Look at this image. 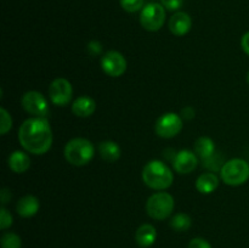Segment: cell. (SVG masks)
I'll return each instance as SVG.
<instances>
[{"label":"cell","mask_w":249,"mask_h":248,"mask_svg":"<svg viewBox=\"0 0 249 248\" xmlns=\"http://www.w3.org/2000/svg\"><path fill=\"white\" fill-rule=\"evenodd\" d=\"M53 130L48 119L32 117L26 119L18 129V140L22 147L33 155H44L53 145Z\"/></svg>","instance_id":"obj_1"},{"label":"cell","mask_w":249,"mask_h":248,"mask_svg":"<svg viewBox=\"0 0 249 248\" xmlns=\"http://www.w3.org/2000/svg\"><path fill=\"white\" fill-rule=\"evenodd\" d=\"M142 181L146 186L157 191H164L172 186L174 174L162 160H150L142 169Z\"/></svg>","instance_id":"obj_2"},{"label":"cell","mask_w":249,"mask_h":248,"mask_svg":"<svg viewBox=\"0 0 249 248\" xmlns=\"http://www.w3.org/2000/svg\"><path fill=\"white\" fill-rule=\"evenodd\" d=\"M95 147L92 142L84 138H74L66 143L63 156L70 164L83 167L94 158Z\"/></svg>","instance_id":"obj_3"},{"label":"cell","mask_w":249,"mask_h":248,"mask_svg":"<svg viewBox=\"0 0 249 248\" xmlns=\"http://www.w3.org/2000/svg\"><path fill=\"white\" fill-rule=\"evenodd\" d=\"M220 179L229 186H240L249 179V164L247 160L233 158L224 163L220 169Z\"/></svg>","instance_id":"obj_4"},{"label":"cell","mask_w":249,"mask_h":248,"mask_svg":"<svg viewBox=\"0 0 249 248\" xmlns=\"http://www.w3.org/2000/svg\"><path fill=\"white\" fill-rule=\"evenodd\" d=\"M175 202L170 194L160 191L153 194L146 202V212L155 220H164L174 211Z\"/></svg>","instance_id":"obj_5"},{"label":"cell","mask_w":249,"mask_h":248,"mask_svg":"<svg viewBox=\"0 0 249 248\" xmlns=\"http://www.w3.org/2000/svg\"><path fill=\"white\" fill-rule=\"evenodd\" d=\"M165 22V7L158 2H150L141 10L140 23L146 31L157 32Z\"/></svg>","instance_id":"obj_6"},{"label":"cell","mask_w":249,"mask_h":248,"mask_svg":"<svg viewBox=\"0 0 249 248\" xmlns=\"http://www.w3.org/2000/svg\"><path fill=\"white\" fill-rule=\"evenodd\" d=\"M182 126H184L182 117L174 112H167L156 121L155 130L160 138L172 139L182 130Z\"/></svg>","instance_id":"obj_7"},{"label":"cell","mask_w":249,"mask_h":248,"mask_svg":"<svg viewBox=\"0 0 249 248\" xmlns=\"http://www.w3.org/2000/svg\"><path fill=\"white\" fill-rule=\"evenodd\" d=\"M21 104L24 111L33 117L46 118L49 111H50L48 100L45 99V96L41 92L34 91V90L24 92L21 99Z\"/></svg>","instance_id":"obj_8"},{"label":"cell","mask_w":249,"mask_h":248,"mask_svg":"<svg viewBox=\"0 0 249 248\" xmlns=\"http://www.w3.org/2000/svg\"><path fill=\"white\" fill-rule=\"evenodd\" d=\"M49 97L56 106L63 107L70 104L73 96V88L66 78H56L49 85Z\"/></svg>","instance_id":"obj_9"},{"label":"cell","mask_w":249,"mask_h":248,"mask_svg":"<svg viewBox=\"0 0 249 248\" xmlns=\"http://www.w3.org/2000/svg\"><path fill=\"white\" fill-rule=\"evenodd\" d=\"M101 67L107 75L112 78H118L125 73L128 63L125 57L119 51H107L101 58Z\"/></svg>","instance_id":"obj_10"},{"label":"cell","mask_w":249,"mask_h":248,"mask_svg":"<svg viewBox=\"0 0 249 248\" xmlns=\"http://www.w3.org/2000/svg\"><path fill=\"white\" fill-rule=\"evenodd\" d=\"M197 165H198V156L195 153V151L181 150L174 155L173 158V167L179 174H190L196 169Z\"/></svg>","instance_id":"obj_11"},{"label":"cell","mask_w":249,"mask_h":248,"mask_svg":"<svg viewBox=\"0 0 249 248\" xmlns=\"http://www.w3.org/2000/svg\"><path fill=\"white\" fill-rule=\"evenodd\" d=\"M192 28V19L189 14L184 11H178L170 17L169 29L174 35L182 36L189 33Z\"/></svg>","instance_id":"obj_12"},{"label":"cell","mask_w":249,"mask_h":248,"mask_svg":"<svg viewBox=\"0 0 249 248\" xmlns=\"http://www.w3.org/2000/svg\"><path fill=\"white\" fill-rule=\"evenodd\" d=\"M40 208L39 199L33 195H26L21 197L16 204V212L22 218H32L38 213Z\"/></svg>","instance_id":"obj_13"},{"label":"cell","mask_w":249,"mask_h":248,"mask_svg":"<svg viewBox=\"0 0 249 248\" xmlns=\"http://www.w3.org/2000/svg\"><path fill=\"white\" fill-rule=\"evenodd\" d=\"M96 111V102L90 96H79L72 105V112L80 118H88Z\"/></svg>","instance_id":"obj_14"},{"label":"cell","mask_w":249,"mask_h":248,"mask_svg":"<svg viewBox=\"0 0 249 248\" xmlns=\"http://www.w3.org/2000/svg\"><path fill=\"white\" fill-rule=\"evenodd\" d=\"M7 164H9V168L12 172L17 173V174H22V173L27 172L31 167V158L26 152L17 150L14 151L9 156Z\"/></svg>","instance_id":"obj_15"},{"label":"cell","mask_w":249,"mask_h":248,"mask_svg":"<svg viewBox=\"0 0 249 248\" xmlns=\"http://www.w3.org/2000/svg\"><path fill=\"white\" fill-rule=\"evenodd\" d=\"M156 238H157V231H156L155 226L151 224H142L136 230L135 241L140 247H151L156 242Z\"/></svg>","instance_id":"obj_16"},{"label":"cell","mask_w":249,"mask_h":248,"mask_svg":"<svg viewBox=\"0 0 249 248\" xmlns=\"http://www.w3.org/2000/svg\"><path fill=\"white\" fill-rule=\"evenodd\" d=\"M97 150H99L100 157L105 162L108 163H113L116 160H118L122 155V150L119 147V145L112 140H105L102 142H100Z\"/></svg>","instance_id":"obj_17"},{"label":"cell","mask_w":249,"mask_h":248,"mask_svg":"<svg viewBox=\"0 0 249 248\" xmlns=\"http://www.w3.org/2000/svg\"><path fill=\"white\" fill-rule=\"evenodd\" d=\"M219 186V177L213 172L203 173L196 180V189L203 195H209Z\"/></svg>","instance_id":"obj_18"},{"label":"cell","mask_w":249,"mask_h":248,"mask_svg":"<svg viewBox=\"0 0 249 248\" xmlns=\"http://www.w3.org/2000/svg\"><path fill=\"white\" fill-rule=\"evenodd\" d=\"M195 153L201 159H206L215 153V143L208 136H201L195 142Z\"/></svg>","instance_id":"obj_19"},{"label":"cell","mask_w":249,"mask_h":248,"mask_svg":"<svg viewBox=\"0 0 249 248\" xmlns=\"http://www.w3.org/2000/svg\"><path fill=\"white\" fill-rule=\"evenodd\" d=\"M192 225V220L186 213H177L170 220V228L178 232L187 231Z\"/></svg>","instance_id":"obj_20"},{"label":"cell","mask_w":249,"mask_h":248,"mask_svg":"<svg viewBox=\"0 0 249 248\" xmlns=\"http://www.w3.org/2000/svg\"><path fill=\"white\" fill-rule=\"evenodd\" d=\"M0 245H1V248H21L22 241L17 233L6 232L2 235Z\"/></svg>","instance_id":"obj_21"},{"label":"cell","mask_w":249,"mask_h":248,"mask_svg":"<svg viewBox=\"0 0 249 248\" xmlns=\"http://www.w3.org/2000/svg\"><path fill=\"white\" fill-rule=\"evenodd\" d=\"M0 123H1L0 124V134H1V135H5V134H7V131L11 129L12 118L11 114H10L4 107L0 108Z\"/></svg>","instance_id":"obj_22"},{"label":"cell","mask_w":249,"mask_h":248,"mask_svg":"<svg viewBox=\"0 0 249 248\" xmlns=\"http://www.w3.org/2000/svg\"><path fill=\"white\" fill-rule=\"evenodd\" d=\"M143 4H145V0H121V6L123 7L124 11L130 12V14L142 10L145 6Z\"/></svg>","instance_id":"obj_23"},{"label":"cell","mask_w":249,"mask_h":248,"mask_svg":"<svg viewBox=\"0 0 249 248\" xmlns=\"http://www.w3.org/2000/svg\"><path fill=\"white\" fill-rule=\"evenodd\" d=\"M202 162H203V167L208 168V169H211L213 173L216 172V170L220 172L221 167L224 165V162L221 160V157L216 155V153H214V155L211 156L209 158L202 159Z\"/></svg>","instance_id":"obj_24"},{"label":"cell","mask_w":249,"mask_h":248,"mask_svg":"<svg viewBox=\"0 0 249 248\" xmlns=\"http://www.w3.org/2000/svg\"><path fill=\"white\" fill-rule=\"evenodd\" d=\"M12 225V215L10 214V212H7L6 209L2 207L0 209V229L5 230V229L10 228Z\"/></svg>","instance_id":"obj_25"},{"label":"cell","mask_w":249,"mask_h":248,"mask_svg":"<svg viewBox=\"0 0 249 248\" xmlns=\"http://www.w3.org/2000/svg\"><path fill=\"white\" fill-rule=\"evenodd\" d=\"M88 53L91 56H99L102 53V44L97 40H91L87 45Z\"/></svg>","instance_id":"obj_26"},{"label":"cell","mask_w":249,"mask_h":248,"mask_svg":"<svg viewBox=\"0 0 249 248\" xmlns=\"http://www.w3.org/2000/svg\"><path fill=\"white\" fill-rule=\"evenodd\" d=\"M163 6L169 11H177L184 4V0H160Z\"/></svg>","instance_id":"obj_27"},{"label":"cell","mask_w":249,"mask_h":248,"mask_svg":"<svg viewBox=\"0 0 249 248\" xmlns=\"http://www.w3.org/2000/svg\"><path fill=\"white\" fill-rule=\"evenodd\" d=\"M187 248H212V246L209 245L208 241H206L204 238L196 237L192 238L189 243V247Z\"/></svg>","instance_id":"obj_28"},{"label":"cell","mask_w":249,"mask_h":248,"mask_svg":"<svg viewBox=\"0 0 249 248\" xmlns=\"http://www.w3.org/2000/svg\"><path fill=\"white\" fill-rule=\"evenodd\" d=\"M181 114L184 119H186V121H191V119L195 118V116H196V112H195V109L192 108V107H185V108L181 111Z\"/></svg>","instance_id":"obj_29"},{"label":"cell","mask_w":249,"mask_h":248,"mask_svg":"<svg viewBox=\"0 0 249 248\" xmlns=\"http://www.w3.org/2000/svg\"><path fill=\"white\" fill-rule=\"evenodd\" d=\"M241 48L249 56V32L243 34L242 39H241Z\"/></svg>","instance_id":"obj_30"},{"label":"cell","mask_w":249,"mask_h":248,"mask_svg":"<svg viewBox=\"0 0 249 248\" xmlns=\"http://www.w3.org/2000/svg\"><path fill=\"white\" fill-rule=\"evenodd\" d=\"M0 196H1L2 204H6L10 201V198H11V194H10V191L7 189H2L1 192H0Z\"/></svg>","instance_id":"obj_31"},{"label":"cell","mask_w":249,"mask_h":248,"mask_svg":"<svg viewBox=\"0 0 249 248\" xmlns=\"http://www.w3.org/2000/svg\"><path fill=\"white\" fill-rule=\"evenodd\" d=\"M247 82H248V84H249V72L247 73Z\"/></svg>","instance_id":"obj_32"}]
</instances>
